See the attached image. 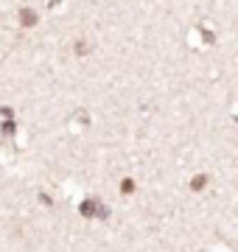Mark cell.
<instances>
[{
    "instance_id": "cell-2",
    "label": "cell",
    "mask_w": 238,
    "mask_h": 252,
    "mask_svg": "<svg viewBox=\"0 0 238 252\" xmlns=\"http://www.w3.org/2000/svg\"><path fill=\"white\" fill-rule=\"evenodd\" d=\"M20 23H23V26H34V23H37V14H34V11H31V9H23V11H20Z\"/></svg>"
},
{
    "instance_id": "cell-1",
    "label": "cell",
    "mask_w": 238,
    "mask_h": 252,
    "mask_svg": "<svg viewBox=\"0 0 238 252\" xmlns=\"http://www.w3.org/2000/svg\"><path fill=\"white\" fill-rule=\"evenodd\" d=\"M79 210H82V216H92V213H98V216H107V207H98V202H84L82 207H79Z\"/></svg>"
},
{
    "instance_id": "cell-3",
    "label": "cell",
    "mask_w": 238,
    "mask_h": 252,
    "mask_svg": "<svg viewBox=\"0 0 238 252\" xmlns=\"http://www.w3.org/2000/svg\"><path fill=\"white\" fill-rule=\"evenodd\" d=\"M132 188H135V182H132V180H123V182H120V190H123V193H132Z\"/></svg>"
},
{
    "instance_id": "cell-4",
    "label": "cell",
    "mask_w": 238,
    "mask_h": 252,
    "mask_svg": "<svg viewBox=\"0 0 238 252\" xmlns=\"http://www.w3.org/2000/svg\"><path fill=\"white\" fill-rule=\"evenodd\" d=\"M202 185H205V177H196V180H193V182H191V188H196V190H199V188H202Z\"/></svg>"
}]
</instances>
